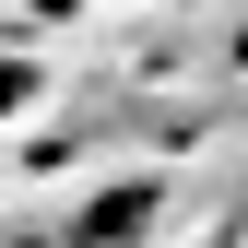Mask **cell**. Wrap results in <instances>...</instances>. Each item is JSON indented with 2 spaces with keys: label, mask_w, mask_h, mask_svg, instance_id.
<instances>
[{
  "label": "cell",
  "mask_w": 248,
  "mask_h": 248,
  "mask_svg": "<svg viewBox=\"0 0 248 248\" xmlns=\"http://www.w3.org/2000/svg\"><path fill=\"white\" fill-rule=\"evenodd\" d=\"M130 225H154V189H107L95 213H83V236H130Z\"/></svg>",
  "instance_id": "obj_1"
},
{
  "label": "cell",
  "mask_w": 248,
  "mask_h": 248,
  "mask_svg": "<svg viewBox=\"0 0 248 248\" xmlns=\"http://www.w3.org/2000/svg\"><path fill=\"white\" fill-rule=\"evenodd\" d=\"M36 83H47L36 59H12V47H0V118H24V107H36Z\"/></svg>",
  "instance_id": "obj_2"
}]
</instances>
